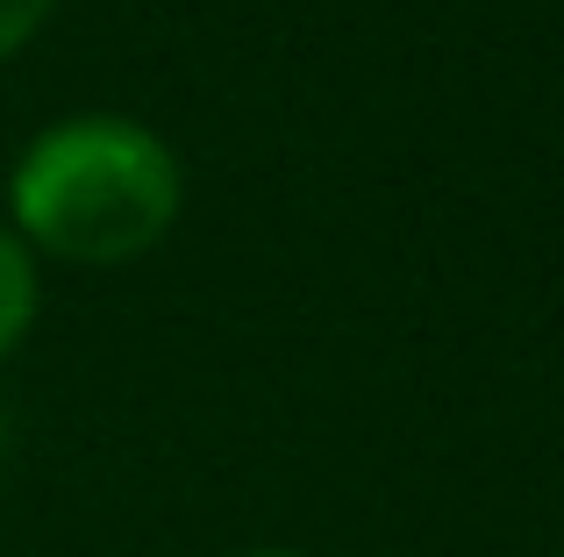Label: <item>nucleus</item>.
<instances>
[{
  "label": "nucleus",
  "instance_id": "1",
  "mask_svg": "<svg viewBox=\"0 0 564 557\" xmlns=\"http://www.w3.org/2000/svg\"><path fill=\"white\" fill-rule=\"evenodd\" d=\"M186 208L180 151L151 122L79 108L43 122L8 172L0 222L51 265H137L172 237Z\"/></svg>",
  "mask_w": 564,
  "mask_h": 557
},
{
  "label": "nucleus",
  "instance_id": "2",
  "mask_svg": "<svg viewBox=\"0 0 564 557\" xmlns=\"http://www.w3.org/2000/svg\"><path fill=\"white\" fill-rule=\"evenodd\" d=\"M36 315H43V258L0 222V364L29 343Z\"/></svg>",
  "mask_w": 564,
  "mask_h": 557
},
{
  "label": "nucleus",
  "instance_id": "3",
  "mask_svg": "<svg viewBox=\"0 0 564 557\" xmlns=\"http://www.w3.org/2000/svg\"><path fill=\"white\" fill-rule=\"evenodd\" d=\"M51 14H57V0H0V65H14L51 29Z\"/></svg>",
  "mask_w": 564,
  "mask_h": 557
},
{
  "label": "nucleus",
  "instance_id": "4",
  "mask_svg": "<svg viewBox=\"0 0 564 557\" xmlns=\"http://www.w3.org/2000/svg\"><path fill=\"white\" fill-rule=\"evenodd\" d=\"M243 557H307V550H243Z\"/></svg>",
  "mask_w": 564,
  "mask_h": 557
},
{
  "label": "nucleus",
  "instance_id": "5",
  "mask_svg": "<svg viewBox=\"0 0 564 557\" xmlns=\"http://www.w3.org/2000/svg\"><path fill=\"white\" fill-rule=\"evenodd\" d=\"M0 458H8V407H0Z\"/></svg>",
  "mask_w": 564,
  "mask_h": 557
}]
</instances>
